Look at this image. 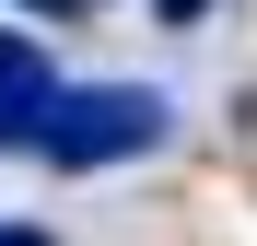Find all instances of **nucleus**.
<instances>
[{
    "mask_svg": "<svg viewBox=\"0 0 257 246\" xmlns=\"http://www.w3.org/2000/svg\"><path fill=\"white\" fill-rule=\"evenodd\" d=\"M164 129H176V106H164V82H59V106H47V152L59 176H105V164L128 152H152Z\"/></svg>",
    "mask_w": 257,
    "mask_h": 246,
    "instance_id": "nucleus-1",
    "label": "nucleus"
},
{
    "mask_svg": "<svg viewBox=\"0 0 257 246\" xmlns=\"http://www.w3.org/2000/svg\"><path fill=\"white\" fill-rule=\"evenodd\" d=\"M47 106H59V70L24 24H0V152H35L47 141Z\"/></svg>",
    "mask_w": 257,
    "mask_h": 246,
    "instance_id": "nucleus-2",
    "label": "nucleus"
},
{
    "mask_svg": "<svg viewBox=\"0 0 257 246\" xmlns=\"http://www.w3.org/2000/svg\"><path fill=\"white\" fill-rule=\"evenodd\" d=\"M152 12H164V24H199V12H210V0H152Z\"/></svg>",
    "mask_w": 257,
    "mask_h": 246,
    "instance_id": "nucleus-3",
    "label": "nucleus"
},
{
    "mask_svg": "<svg viewBox=\"0 0 257 246\" xmlns=\"http://www.w3.org/2000/svg\"><path fill=\"white\" fill-rule=\"evenodd\" d=\"M0 246H47V234H35V223H0Z\"/></svg>",
    "mask_w": 257,
    "mask_h": 246,
    "instance_id": "nucleus-4",
    "label": "nucleus"
}]
</instances>
